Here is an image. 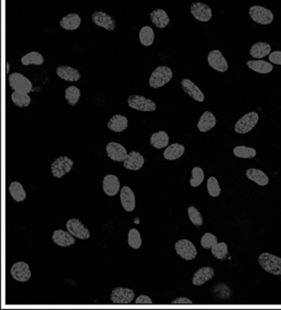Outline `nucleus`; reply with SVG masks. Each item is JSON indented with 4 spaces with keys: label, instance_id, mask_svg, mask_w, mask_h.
<instances>
[{
    "label": "nucleus",
    "instance_id": "obj_24",
    "mask_svg": "<svg viewBox=\"0 0 281 310\" xmlns=\"http://www.w3.org/2000/svg\"><path fill=\"white\" fill-rule=\"evenodd\" d=\"M217 124V119L212 112H205L200 116L199 121L197 124V128L200 132H207L214 128Z\"/></svg>",
    "mask_w": 281,
    "mask_h": 310
},
{
    "label": "nucleus",
    "instance_id": "obj_22",
    "mask_svg": "<svg viewBox=\"0 0 281 310\" xmlns=\"http://www.w3.org/2000/svg\"><path fill=\"white\" fill-rule=\"evenodd\" d=\"M57 76L67 82H77L81 78V74L76 68L68 65H60L56 68Z\"/></svg>",
    "mask_w": 281,
    "mask_h": 310
},
{
    "label": "nucleus",
    "instance_id": "obj_34",
    "mask_svg": "<svg viewBox=\"0 0 281 310\" xmlns=\"http://www.w3.org/2000/svg\"><path fill=\"white\" fill-rule=\"evenodd\" d=\"M44 57L38 52H30L21 57V64L24 66L28 65H41L44 63Z\"/></svg>",
    "mask_w": 281,
    "mask_h": 310
},
{
    "label": "nucleus",
    "instance_id": "obj_42",
    "mask_svg": "<svg viewBox=\"0 0 281 310\" xmlns=\"http://www.w3.org/2000/svg\"><path fill=\"white\" fill-rule=\"evenodd\" d=\"M187 214L189 220L193 225L197 227H200L203 225V217L196 207L190 206V207H188Z\"/></svg>",
    "mask_w": 281,
    "mask_h": 310
},
{
    "label": "nucleus",
    "instance_id": "obj_47",
    "mask_svg": "<svg viewBox=\"0 0 281 310\" xmlns=\"http://www.w3.org/2000/svg\"><path fill=\"white\" fill-rule=\"evenodd\" d=\"M10 64H9V62H6V74H8V73L9 72H10Z\"/></svg>",
    "mask_w": 281,
    "mask_h": 310
},
{
    "label": "nucleus",
    "instance_id": "obj_33",
    "mask_svg": "<svg viewBox=\"0 0 281 310\" xmlns=\"http://www.w3.org/2000/svg\"><path fill=\"white\" fill-rule=\"evenodd\" d=\"M8 190L10 196L16 202H21L26 200V192L20 183L18 182H12L9 186Z\"/></svg>",
    "mask_w": 281,
    "mask_h": 310
},
{
    "label": "nucleus",
    "instance_id": "obj_5",
    "mask_svg": "<svg viewBox=\"0 0 281 310\" xmlns=\"http://www.w3.org/2000/svg\"><path fill=\"white\" fill-rule=\"evenodd\" d=\"M127 103L129 107L139 112H153L157 109V105L153 100L140 95L129 96Z\"/></svg>",
    "mask_w": 281,
    "mask_h": 310
},
{
    "label": "nucleus",
    "instance_id": "obj_13",
    "mask_svg": "<svg viewBox=\"0 0 281 310\" xmlns=\"http://www.w3.org/2000/svg\"><path fill=\"white\" fill-rule=\"evenodd\" d=\"M10 275L15 281L25 283L31 278L32 272L28 263L19 261L12 265L10 268Z\"/></svg>",
    "mask_w": 281,
    "mask_h": 310
},
{
    "label": "nucleus",
    "instance_id": "obj_36",
    "mask_svg": "<svg viewBox=\"0 0 281 310\" xmlns=\"http://www.w3.org/2000/svg\"><path fill=\"white\" fill-rule=\"evenodd\" d=\"M11 100L12 103L16 107H19V108H26L31 103L32 99L31 97L29 96V94H26V93L17 92V91H14L11 94Z\"/></svg>",
    "mask_w": 281,
    "mask_h": 310
},
{
    "label": "nucleus",
    "instance_id": "obj_16",
    "mask_svg": "<svg viewBox=\"0 0 281 310\" xmlns=\"http://www.w3.org/2000/svg\"><path fill=\"white\" fill-rule=\"evenodd\" d=\"M182 90L189 95L192 99L198 103H203L205 100V96L201 89L189 78H184L180 82Z\"/></svg>",
    "mask_w": 281,
    "mask_h": 310
},
{
    "label": "nucleus",
    "instance_id": "obj_17",
    "mask_svg": "<svg viewBox=\"0 0 281 310\" xmlns=\"http://www.w3.org/2000/svg\"><path fill=\"white\" fill-rule=\"evenodd\" d=\"M145 164V158L140 152L131 151L123 162V167L130 171H138L143 168Z\"/></svg>",
    "mask_w": 281,
    "mask_h": 310
},
{
    "label": "nucleus",
    "instance_id": "obj_9",
    "mask_svg": "<svg viewBox=\"0 0 281 310\" xmlns=\"http://www.w3.org/2000/svg\"><path fill=\"white\" fill-rule=\"evenodd\" d=\"M207 62L214 70L220 73L228 71V63L220 50H213L207 55Z\"/></svg>",
    "mask_w": 281,
    "mask_h": 310
},
{
    "label": "nucleus",
    "instance_id": "obj_28",
    "mask_svg": "<svg viewBox=\"0 0 281 310\" xmlns=\"http://www.w3.org/2000/svg\"><path fill=\"white\" fill-rule=\"evenodd\" d=\"M82 19L77 13H69L60 19V26L67 31H73L78 29L81 24Z\"/></svg>",
    "mask_w": 281,
    "mask_h": 310
},
{
    "label": "nucleus",
    "instance_id": "obj_21",
    "mask_svg": "<svg viewBox=\"0 0 281 310\" xmlns=\"http://www.w3.org/2000/svg\"><path fill=\"white\" fill-rule=\"evenodd\" d=\"M215 275V270L212 267L205 266L197 270L193 275L192 284L196 286H202L210 281Z\"/></svg>",
    "mask_w": 281,
    "mask_h": 310
},
{
    "label": "nucleus",
    "instance_id": "obj_25",
    "mask_svg": "<svg viewBox=\"0 0 281 310\" xmlns=\"http://www.w3.org/2000/svg\"><path fill=\"white\" fill-rule=\"evenodd\" d=\"M150 19L151 22L159 29H164L170 23V18L167 12L162 8H157L150 13Z\"/></svg>",
    "mask_w": 281,
    "mask_h": 310
},
{
    "label": "nucleus",
    "instance_id": "obj_29",
    "mask_svg": "<svg viewBox=\"0 0 281 310\" xmlns=\"http://www.w3.org/2000/svg\"><path fill=\"white\" fill-rule=\"evenodd\" d=\"M185 147L179 143H174L166 147L164 157L167 161H175L180 159L185 154Z\"/></svg>",
    "mask_w": 281,
    "mask_h": 310
},
{
    "label": "nucleus",
    "instance_id": "obj_12",
    "mask_svg": "<svg viewBox=\"0 0 281 310\" xmlns=\"http://www.w3.org/2000/svg\"><path fill=\"white\" fill-rule=\"evenodd\" d=\"M135 297V293L130 288L118 287L111 294V300L114 304H129Z\"/></svg>",
    "mask_w": 281,
    "mask_h": 310
},
{
    "label": "nucleus",
    "instance_id": "obj_15",
    "mask_svg": "<svg viewBox=\"0 0 281 310\" xmlns=\"http://www.w3.org/2000/svg\"><path fill=\"white\" fill-rule=\"evenodd\" d=\"M91 19L96 26L108 31H113L117 26L115 19L103 11H96L92 14Z\"/></svg>",
    "mask_w": 281,
    "mask_h": 310
},
{
    "label": "nucleus",
    "instance_id": "obj_37",
    "mask_svg": "<svg viewBox=\"0 0 281 310\" xmlns=\"http://www.w3.org/2000/svg\"><path fill=\"white\" fill-rule=\"evenodd\" d=\"M233 154L237 158L252 159L257 155L255 148L246 146H237L233 148Z\"/></svg>",
    "mask_w": 281,
    "mask_h": 310
},
{
    "label": "nucleus",
    "instance_id": "obj_14",
    "mask_svg": "<svg viewBox=\"0 0 281 310\" xmlns=\"http://www.w3.org/2000/svg\"><path fill=\"white\" fill-rule=\"evenodd\" d=\"M106 152L109 159L117 163L123 162L128 155L126 148L115 141H112L107 145Z\"/></svg>",
    "mask_w": 281,
    "mask_h": 310
},
{
    "label": "nucleus",
    "instance_id": "obj_7",
    "mask_svg": "<svg viewBox=\"0 0 281 310\" xmlns=\"http://www.w3.org/2000/svg\"><path fill=\"white\" fill-rule=\"evenodd\" d=\"M73 168V161L69 157L62 156L53 161L51 173L55 178L60 179L70 173Z\"/></svg>",
    "mask_w": 281,
    "mask_h": 310
},
{
    "label": "nucleus",
    "instance_id": "obj_4",
    "mask_svg": "<svg viewBox=\"0 0 281 310\" xmlns=\"http://www.w3.org/2000/svg\"><path fill=\"white\" fill-rule=\"evenodd\" d=\"M259 120V114L256 112L245 114L234 124V132L240 135L248 133L257 126Z\"/></svg>",
    "mask_w": 281,
    "mask_h": 310
},
{
    "label": "nucleus",
    "instance_id": "obj_2",
    "mask_svg": "<svg viewBox=\"0 0 281 310\" xmlns=\"http://www.w3.org/2000/svg\"><path fill=\"white\" fill-rule=\"evenodd\" d=\"M261 268L268 273L281 275V258L270 252H263L258 258Z\"/></svg>",
    "mask_w": 281,
    "mask_h": 310
},
{
    "label": "nucleus",
    "instance_id": "obj_44",
    "mask_svg": "<svg viewBox=\"0 0 281 310\" xmlns=\"http://www.w3.org/2000/svg\"><path fill=\"white\" fill-rule=\"evenodd\" d=\"M268 60L271 63L281 66V50L272 52L268 56Z\"/></svg>",
    "mask_w": 281,
    "mask_h": 310
},
{
    "label": "nucleus",
    "instance_id": "obj_31",
    "mask_svg": "<svg viewBox=\"0 0 281 310\" xmlns=\"http://www.w3.org/2000/svg\"><path fill=\"white\" fill-rule=\"evenodd\" d=\"M150 143L155 149H163L169 146V136L165 130H159L151 135Z\"/></svg>",
    "mask_w": 281,
    "mask_h": 310
},
{
    "label": "nucleus",
    "instance_id": "obj_26",
    "mask_svg": "<svg viewBox=\"0 0 281 310\" xmlns=\"http://www.w3.org/2000/svg\"><path fill=\"white\" fill-rule=\"evenodd\" d=\"M272 51V46L266 41H259L255 43L250 49V56L255 59H264L269 56Z\"/></svg>",
    "mask_w": 281,
    "mask_h": 310
},
{
    "label": "nucleus",
    "instance_id": "obj_3",
    "mask_svg": "<svg viewBox=\"0 0 281 310\" xmlns=\"http://www.w3.org/2000/svg\"><path fill=\"white\" fill-rule=\"evenodd\" d=\"M248 13L254 22L263 26L271 24L275 19V15L271 10L259 5L250 7Z\"/></svg>",
    "mask_w": 281,
    "mask_h": 310
},
{
    "label": "nucleus",
    "instance_id": "obj_41",
    "mask_svg": "<svg viewBox=\"0 0 281 310\" xmlns=\"http://www.w3.org/2000/svg\"><path fill=\"white\" fill-rule=\"evenodd\" d=\"M207 189L209 194L214 198H217L222 192L219 182H218L217 178L215 177H210L207 179Z\"/></svg>",
    "mask_w": 281,
    "mask_h": 310
},
{
    "label": "nucleus",
    "instance_id": "obj_8",
    "mask_svg": "<svg viewBox=\"0 0 281 310\" xmlns=\"http://www.w3.org/2000/svg\"><path fill=\"white\" fill-rule=\"evenodd\" d=\"M175 250L182 259L186 261H191L197 257L198 250L192 242L187 239L178 240L175 244Z\"/></svg>",
    "mask_w": 281,
    "mask_h": 310
},
{
    "label": "nucleus",
    "instance_id": "obj_19",
    "mask_svg": "<svg viewBox=\"0 0 281 310\" xmlns=\"http://www.w3.org/2000/svg\"><path fill=\"white\" fill-rule=\"evenodd\" d=\"M54 243L57 246L63 247H69L73 246L76 244V239L69 231L58 229L54 231L53 236H52Z\"/></svg>",
    "mask_w": 281,
    "mask_h": 310
},
{
    "label": "nucleus",
    "instance_id": "obj_1",
    "mask_svg": "<svg viewBox=\"0 0 281 310\" xmlns=\"http://www.w3.org/2000/svg\"><path fill=\"white\" fill-rule=\"evenodd\" d=\"M173 71L171 68L166 65L159 66L150 75L149 85L153 89L164 87L173 78Z\"/></svg>",
    "mask_w": 281,
    "mask_h": 310
},
{
    "label": "nucleus",
    "instance_id": "obj_35",
    "mask_svg": "<svg viewBox=\"0 0 281 310\" xmlns=\"http://www.w3.org/2000/svg\"><path fill=\"white\" fill-rule=\"evenodd\" d=\"M81 97V91L76 86H69L64 91V98L71 107L78 105Z\"/></svg>",
    "mask_w": 281,
    "mask_h": 310
},
{
    "label": "nucleus",
    "instance_id": "obj_27",
    "mask_svg": "<svg viewBox=\"0 0 281 310\" xmlns=\"http://www.w3.org/2000/svg\"><path fill=\"white\" fill-rule=\"evenodd\" d=\"M246 64L252 71L260 74H268L271 73L274 69L273 63L261 59L248 61Z\"/></svg>",
    "mask_w": 281,
    "mask_h": 310
},
{
    "label": "nucleus",
    "instance_id": "obj_38",
    "mask_svg": "<svg viewBox=\"0 0 281 310\" xmlns=\"http://www.w3.org/2000/svg\"><path fill=\"white\" fill-rule=\"evenodd\" d=\"M211 253L216 259L223 260L227 257L228 253V245L225 242L217 243L211 248Z\"/></svg>",
    "mask_w": 281,
    "mask_h": 310
},
{
    "label": "nucleus",
    "instance_id": "obj_39",
    "mask_svg": "<svg viewBox=\"0 0 281 310\" xmlns=\"http://www.w3.org/2000/svg\"><path fill=\"white\" fill-rule=\"evenodd\" d=\"M205 172L201 168L194 167L191 170V177L189 180V184L192 187H199L205 180Z\"/></svg>",
    "mask_w": 281,
    "mask_h": 310
},
{
    "label": "nucleus",
    "instance_id": "obj_18",
    "mask_svg": "<svg viewBox=\"0 0 281 310\" xmlns=\"http://www.w3.org/2000/svg\"><path fill=\"white\" fill-rule=\"evenodd\" d=\"M121 184L117 176L108 175L104 177L103 188L104 192L109 196H114L120 190Z\"/></svg>",
    "mask_w": 281,
    "mask_h": 310
},
{
    "label": "nucleus",
    "instance_id": "obj_11",
    "mask_svg": "<svg viewBox=\"0 0 281 310\" xmlns=\"http://www.w3.org/2000/svg\"><path fill=\"white\" fill-rule=\"evenodd\" d=\"M190 12L197 21L207 23L211 21L213 17L212 9L203 2H194L190 6Z\"/></svg>",
    "mask_w": 281,
    "mask_h": 310
},
{
    "label": "nucleus",
    "instance_id": "obj_23",
    "mask_svg": "<svg viewBox=\"0 0 281 310\" xmlns=\"http://www.w3.org/2000/svg\"><path fill=\"white\" fill-rule=\"evenodd\" d=\"M128 127V119L121 114L114 115L110 118L107 123V128L114 132H122Z\"/></svg>",
    "mask_w": 281,
    "mask_h": 310
},
{
    "label": "nucleus",
    "instance_id": "obj_30",
    "mask_svg": "<svg viewBox=\"0 0 281 310\" xmlns=\"http://www.w3.org/2000/svg\"><path fill=\"white\" fill-rule=\"evenodd\" d=\"M246 176L249 180L255 182L261 187L266 186L270 182L268 176L263 170L257 169V168H249L247 170Z\"/></svg>",
    "mask_w": 281,
    "mask_h": 310
},
{
    "label": "nucleus",
    "instance_id": "obj_40",
    "mask_svg": "<svg viewBox=\"0 0 281 310\" xmlns=\"http://www.w3.org/2000/svg\"><path fill=\"white\" fill-rule=\"evenodd\" d=\"M128 244L132 248L137 250L142 245V239L140 232L137 229H132L129 231L128 234Z\"/></svg>",
    "mask_w": 281,
    "mask_h": 310
},
{
    "label": "nucleus",
    "instance_id": "obj_6",
    "mask_svg": "<svg viewBox=\"0 0 281 310\" xmlns=\"http://www.w3.org/2000/svg\"><path fill=\"white\" fill-rule=\"evenodd\" d=\"M8 83L14 91L29 94L32 90V82L21 73L13 72L10 74Z\"/></svg>",
    "mask_w": 281,
    "mask_h": 310
},
{
    "label": "nucleus",
    "instance_id": "obj_10",
    "mask_svg": "<svg viewBox=\"0 0 281 310\" xmlns=\"http://www.w3.org/2000/svg\"><path fill=\"white\" fill-rule=\"evenodd\" d=\"M67 231L74 238L82 240H87L91 237L90 232L79 219L71 218L66 223Z\"/></svg>",
    "mask_w": 281,
    "mask_h": 310
},
{
    "label": "nucleus",
    "instance_id": "obj_43",
    "mask_svg": "<svg viewBox=\"0 0 281 310\" xmlns=\"http://www.w3.org/2000/svg\"><path fill=\"white\" fill-rule=\"evenodd\" d=\"M217 243H218V238L211 233H206L200 240V245L202 248L206 250L211 249Z\"/></svg>",
    "mask_w": 281,
    "mask_h": 310
},
{
    "label": "nucleus",
    "instance_id": "obj_46",
    "mask_svg": "<svg viewBox=\"0 0 281 310\" xmlns=\"http://www.w3.org/2000/svg\"><path fill=\"white\" fill-rule=\"evenodd\" d=\"M171 304L173 305H191L193 304L192 301L190 299L187 298V297H180L173 300L171 302Z\"/></svg>",
    "mask_w": 281,
    "mask_h": 310
},
{
    "label": "nucleus",
    "instance_id": "obj_20",
    "mask_svg": "<svg viewBox=\"0 0 281 310\" xmlns=\"http://www.w3.org/2000/svg\"><path fill=\"white\" fill-rule=\"evenodd\" d=\"M120 201L121 205L127 212H132L136 207L135 193L128 186H123L120 191Z\"/></svg>",
    "mask_w": 281,
    "mask_h": 310
},
{
    "label": "nucleus",
    "instance_id": "obj_32",
    "mask_svg": "<svg viewBox=\"0 0 281 310\" xmlns=\"http://www.w3.org/2000/svg\"><path fill=\"white\" fill-rule=\"evenodd\" d=\"M155 34L152 27L145 26L139 30V39L142 46L145 47H150L154 44Z\"/></svg>",
    "mask_w": 281,
    "mask_h": 310
},
{
    "label": "nucleus",
    "instance_id": "obj_45",
    "mask_svg": "<svg viewBox=\"0 0 281 310\" xmlns=\"http://www.w3.org/2000/svg\"><path fill=\"white\" fill-rule=\"evenodd\" d=\"M153 302L148 296L140 295L136 299L135 304H153Z\"/></svg>",
    "mask_w": 281,
    "mask_h": 310
}]
</instances>
